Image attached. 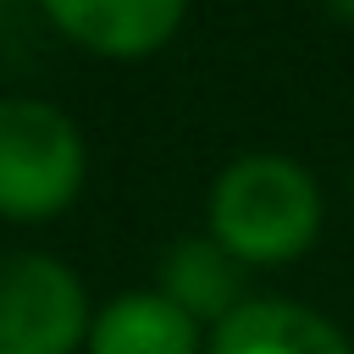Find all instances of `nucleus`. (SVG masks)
<instances>
[{
    "mask_svg": "<svg viewBox=\"0 0 354 354\" xmlns=\"http://www.w3.org/2000/svg\"><path fill=\"white\" fill-rule=\"evenodd\" d=\"M326 221L321 183L293 155H238L216 171L205 194V227L210 238L249 271V266H293L315 249Z\"/></svg>",
    "mask_w": 354,
    "mask_h": 354,
    "instance_id": "f257e3e1",
    "label": "nucleus"
},
{
    "mask_svg": "<svg viewBox=\"0 0 354 354\" xmlns=\"http://www.w3.org/2000/svg\"><path fill=\"white\" fill-rule=\"evenodd\" d=\"M88 183V144L77 122L33 94H0V216L50 221Z\"/></svg>",
    "mask_w": 354,
    "mask_h": 354,
    "instance_id": "f03ea898",
    "label": "nucleus"
},
{
    "mask_svg": "<svg viewBox=\"0 0 354 354\" xmlns=\"http://www.w3.org/2000/svg\"><path fill=\"white\" fill-rule=\"evenodd\" d=\"M88 321V288L66 260L0 249V354H77Z\"/></svg>",
    "mask_w": 354,
    "mask_h": 354,
    "instance_id": "7ed1b4c3",
    "label": "nucleus"
},
{
    "mask_svg": "<svg viewBox=\"0 0 354 354\" xmlns=\"http://www.w3.org/2000/svg\"><path fill=\"white\" fill-rule=\"evenodd\" d=\"M55 33L105 61H144L171 44L188 0H39Z\"/></svg>",
    "mask_w": 354,
    "mask_h": 354,
    "instance_id": "20e7f679",
    "label": "nucleus"
},
{
    "mask_svg": "<svg viewBox=\"0 0 354 354\" xmlns=\"http://www.w3.org/2000/svg\"><path fill=\"white\" fill-rule=\"evenodd\" d=\"M205 354H354L348 332L299 299H243L205 332Z\"/></svg>",
    "mask_w": 354,
    "mask_h": 354,
    "instance_id": "39448f33",
    "label": "nucleus"
},
{
    "mask_svg": "<svg viewBox=\"0 0 354 354\" xmlns=\"http://www.w3.org/2000/svg\"><path fill=\"white\" fill-rule=\"evenodd\" d=\"M83 354H205V326L155 288L105 299L88 321Z\"/></svg>",
    "mask_w": 354,
    "mask_h": 354,
    "instance_id": "423d86ee",
    "label": "nucleus"
},
{
    "mask_svg": "<svg viewBox=\"0 0 354 354\" xmlns=\"http://www.w3.org/2000/svg\"><path fill=\"white\" fill-rule=\"evenodd\" d=\"M155 293H166L183 315H194L199 326H221L249 293H243V266L205 232V238H177L160 254V282Z\"/></svg>",
    "mask_w": 354,
    "mask_h": 354,
    "instance_id": "0eeeda50",
    "label": "nucleus"
},
{
    "mask_svg": "<svg viewBox=\"0 0 354 354\" xmlns=\"http://www.w3.org/2000/svg\"><path fill=\"white\" fill-rule=\"evenodd\" d=\"M321 11L332 22H343V28H354V0H321Z\"/></svg>",
    "mask_w": 354,
    "mask_h": 354,
    "instance_id": "6e6552de",
    "label": "nucleus"
}]
</instances>
